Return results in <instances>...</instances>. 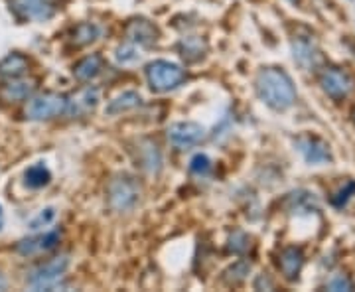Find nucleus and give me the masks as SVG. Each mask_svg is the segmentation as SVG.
Listing matches in <instances>:
<instances>
[{
	"label": "nucleus",
	"mask_w": 355,
	"mask_h": 292,
	"mask_svg": "<svg viewBox=\"0 0 355 292\" xmlns=\"http://www.w3.org/2000/svg\"><path fill=\"white\" fill-rule=\"evenodd\" d=\"M257 95L272 111H286L296 101V87L291 76L280 67H263L257 74Z\"/></svg>",
	"instance_id": "obj_1"
},
{
	"label": "nucleus",
	"mask_w": 355,
	"mask_h": 292,
	"mask_svg": "<svg viewBox=\"0 0 355 292\" xmlns=\"http://www.w3.org/2000/svg\"><path fill=\"white\" fill-rule=\"evenodd\" d=\"M142 198L140 182L130 174H116L107 186V200L116 214H130Z\"/></svg>",
	"instance_id": "obj_2"
},
{
	"label": "nucleus",
	"mask_w": 355,
	"mask_h": 292,
	"mask_svg": "<svg viewBox=\"0 0 355 292\" xmlns=\"http://www.w3.org/2000/svg\"><path fill=\"white\" fill-rule=\"evenodd\" d=\"M69 265H71L69 255L53 257V259L42 263L36 268H32L26 282H28V286L32 291H51V289H55L60 284V280L64 279Z\"/></svg>",
	"instance_id": "obj_3"
},
{
	"label": "nucleus",
	"mask_w": 355,
	"mask_h": 292,
	"mask_svg": "<svg viewBox=\"0 0 355 292\" xmlns=\"http://www.w3.org/2000/svg\"><path fill=\"white\" fill-rule=\"evenodd\" d=\"M146 79L150 87L158 93H166L170 89H176L178 85L184 83L186 71L180 65L166 62V60H156L153 64L146 65Z\"/></svg>",
	"instance_id": "obj_4"
},
{
	"label": "nucleus",
	"mask_w": 355,
	"mask_h": 292,
	"mask_svg": "<svg viewBox=\"0 0 355 292\" xmlns=\"http://www.w3.org/2000/svg\"><path fill=\"white\" fill-rule=\"evenodd\" d=\"M65 107H67V97L64 95L42 93L28 101L24 113L30 121H50V119L64 114Z\"/></svg>",
	"instance_id": "obj_5"
},
{
	"label": "nucleus",
	"mask_w": 355,
	"mask_h": 292,
	"mask_svg": "<svg viewBox=\"0 0 355 292\" xmlns=\"http://www.w3.org/2000/svg\"><path fill=\"white\" fill-rule=\"evenodd\" d=\"M8 4L14 16L26 22H44L55 14L53 0H10Z\"/></svg>",
	"instance_id": "obj_6"
},
{
	"label": "nucleus",
	"mask_w": 355,
	"mask_h": 292,
	"mask_svg": "<svg viewBox=\"0 0 355 292\" xmlns=\"http://www.w3.org/2000/svg\"><path fill=\"white\" fill-rule=\"evenodd\" d=\"M168 139L180 151L191 148V146L200 144L205 139V128L202 125H198V123H191V121L174 123V125L168 127Z\"/></svg>",
	"instance_id": "obj_7"
},
{
	"label": "nucleus",
	"mask_w": 355,
	"mask_h": 292,
	"mask_svg": "<svg viewBox=\"0 0 355 292\" xmlns=\"http://www.w3.org/2000/svg\"><path fill=\"white\" fill-rule=\"evenodd\" d=\"M320 85H322V89H324V93L328 97L340 101V99L347 97L354 91V79L349 77V74H345L342 69H334L331 67V69H326L320 76Z\"/></svg>",
	"instance_id": "obj_8"
},
{
	"label": "nucleus",
	"mask_w": 355,
	"mask_h": 292,
	"mask_svg": "<svg viewBox=\"0 0 355 292\" xmlns=\"http://www.w3.org/2000/svg\"><path fill=\"white\" fill-rule=\"evenodd\" d=\"M296 151L302 154L308 164H328L331 162L330 146L318 137H298L296 139Z\"/></svg>",
	"instance_id": "obj_9"
},
{
	"label": "nucleus",
	"mask_w": 355,
	"mask_h": 292,
	"mask_svg": "<svg viewBox=\"0 0 355 292\" xmlns=\"http://www.w3.org/2000/svg\"><path fill=\"white\" fill-rule=\"evenodd\" d=\"M101 101V95L97 87H83L77 93H73L71 97H67V107H65V113L69 117H87L89 113H93L97 109V105Z\"/></svg>",
	"instance_id": "obj_10"
},
{
	"label": "nucleus",
	"mask_w": 355,
	"mask_h": 292,
	"mask_svg": "<svg viewBox=\"0 0 355 292\" xmlns=\"http://www.w3.org/2000/svg\"><path fill=\"white\" fill-rule=\"evenodd\" d=\"M137 162L148 174H158L162 170V153L153 140H140L137 148Z\"/></svg>",
	"instance_id": "obj_11"
},
{
	"label": "nucleus",
	"mask_w": 355,
	"mask_h": 292,
	"mask_svg": "<svg viewBox=\"0 0 355 292\" xmlns=\"http://www.w3.org/2000/svg\"><path fill=\"white\" fill-rule=\"evenodd\" d=\"M160 36L158 28L144 20V18H135L130 20L127 26V38L132 42V44H139V46H153L156 44V40Z\"/></svg>",
	"instance_id": "obj_12"
},
{
	"label": "nucleus",
	"mask_w": 355,
	"mask_h": 292,
	"mask_svg": "<svg viewBox=\"0 0 355 292\" xmlns=\"http://www.w3.org/2000/svg\"><path fill=\"white\" fill-rule=\"evenodd\" d=\"M60 243V231H46L42 235L30 237V239H22L16 245V251L20 255H36L42 251H50Z\"/></svg>",
	"instance_id": "obj_13"
},
{
	"label": "nucleus",
	"mask_w": 355,
	"mask_h": 292,
	"mask_svg": "<svg viewBox=\"0 0 355 292\" xmlns=\"http://www.w3.org/2000/svg\"><path fill=\"white\" fill-rule=\"evenodd\" d=\"M304 265V255L298 247H286L279 259V267L282 275L288 280H294L300 275V268Z\"/></svg>",
	"instance_id": "obj_14"
},
{
	"label": "nucleus",
	"mask_w": 355,
	"mask_h": 292,
	"mask_svg": "<svg viewBox=\"0 0 355 292\" xmlns=\"http://www.w3.org/2000/svg\"><path fill=\"white\" fill-rule=\"evenodd\" d=\"M103 71V58L99 53H91L87 58L79 60L76 65H73V76L79 79V81H91L95 77L99 76Z\"/></svg>",
	"instance_id": "obj_15"
},
{
	"label": "nucleus",
	"mask_w": 355,
	"mask_h": 292,
	"mask_svg": "<svg viewBox=\"0 0 355 292\" xmlns=\"http://www.w3.org/2000/svg\"><path fill=\"white\" fill-rule=\"evenodd\" d=\"M30 62L28 58H24L22 53H10L6 55L2 62H0V77H6V79H18L28 71Z\"/></svg>",
	"instance_id": "obj_16"
},
{
	"label": "nucleus",
	"mask_w": 355,
	"mask_h": 292,
	"mask_svg": "<svg viewBox=\"0 0 355 292\" xmlns=\"http://www.w3.org/2000/svg\"><path fill=\"white\" fill-rule=\"evenodd\" d=\"M34 87H36V85H34L32 81H26V79H12V83L4 85V87L0 89V97L8 103L24 101V99H28V97L34 93Z\"/></svg>",
	"instance_id": "obj_17"
},
{
	"label": "nucleus",
	"mask_w": 355,
	"mask_h": 292,
	"mask_svg": "<svg viewBox=\"0 0 355 292\" xmlns=\"http://www.w3.org/2000/svg\"><path fill=\"white\" fill-rule=\"evenodd\" d=\"M140 103H142V97H140L137 91H125V93L116 95L113 101L107 105L105 113H107V114L127 113V111H132V109H137Z\"/></svg>",
	"instance_id": "obj_18"
},
{
	"label": "nucleus",
	"mask_w": 355,
	"mask_h": 292,
	"mask_svg": "<svg viewBox=\"0 0 355 292\" xmlns=\"http://www.w3.org/2000/svg\"><path fill=\"white\" fill-rule=\"evenodd\" d=\"M292 51H294V60L302 65V67H306V69L314 67V65L320 62V53H318L316 46H314V44H310V42H306V40H298V42H294Z\"/></svg>",
	"instance_id": "obj_19"
},
{
	"label": "nucleus",
	"mask_w": 355,
	"mask_h": 292,
	"mask_svg": "<svg viewBox=\"0 0 355 292\" xmlns=\"http://www.w3.org/2000/svg\"><path fill=\"white\" fill-rule=\"evenodd\" d=\"M101 36V28L95 24H79L76 26V30L71 32V42L76 44V46H89V44H93L95 40Z\"/></svg>",
	"instance_id": "obj_20"
},
{
	"label": "nucleus",
	"mask_w": 355,
	"mask_h": 292,
	"mask_svg": "<svg viewBox=\"0 0 355 292\" xmlns=\"http://www.w3.org/2000/svg\"><path fill=\"white\" fill-rule=\"evenodd\" d=\"M24 178H26V186H30V188H44V186H48V184H50L51 174H50V170L40 162V164L30 166V168L26 170Z\"/></svg>",
	"instance_id": "obj_21"
},
{
	"label": "nucleus",
	"mask_w": 355,
	"mask_h": 292,
	"mask_svg": "<svg viewBox=\"0 0 355 292\" xmlns=\"http://www.w3.org/2000/svg\"><path fill=\"white\" fill-rule=\"evenodd\" d=\"M211 168H214V166H211V160H209V156H205V154H196V156L191 158L190 172L193 176H198V178L209 176Z\"/></svg>",
	"instance_id": "obj_22"
},
{
	"label": "nucleus",
	"mask_w": 355,
	"mask_h": 292,
	"mask_svg": "<svg viewBox=\"0 0 355 292\" xmlns=\"http://www.w3.org/2000/svg\"><path fill=\"white\" fill-rule=\"evenodd\" d=\"M249 270H251V265L247 261H239V263H235L233 267H229L225 270V280L229 284H239L249 275Z\"/></svg>",
	"instance_id": "obj_23"
},
{
	"label": "nucleus",
	"mask_w": 355,
	"mask_h": 292,
	"mask_svg": "<svg viewBox=\"0 0 355 292\" xmlns=\"http://www.w3.org/2000/svg\"><path fill=\"white\" fill-rule=\"evenodd\" d=\"M139 60L140 51L132 42L116 50V62H119V64H135V62H139Z\"/></svg>",
	"instance_id": "obj_24"
},
{
	"label": "nucleus",
	"mask_w": 355,
	"mask_h": 292,
	"mask_svg": "<svg viewBox=\"0 0 355 292\" xmlns=\"http://www.w3.org/2000/svg\"><path fill=\"white\" fill-rule=\"evenodd\" d=\"M55 219V209L53 207H46V209H42V214L38 217H34L32 221H30V229H40V227H48L51 221Z\"/></svg>",
	"instance_id": "obj_25"
},
{
	"label": "nucleus",
	"mask_w": 355,
	"mask_h": 292,
	"mask_svg": "<svg viewBox=\"0 0 355 292\" xmlns=\"http://www.w3.org/2000/svg\"><path fill=\"white\" fill-rule=\"evenodd\" d=\"M249 247H251L249 237H247L245 233H241V231H237V233L229 239V249H231L233 253H245Z\"/></svg>",
	"instance_id": "obj_26"
},
{
	"label": "nucleus",
	"mask_w": 355,
	"mask_h": 292,
	"mask_svg": "<svg viewBox=\"0 0 355 292\" xmlns=\"http://www.w3.org/2000/svg\"><path fill=\"white\" fill-rule=\"evenodd\" d=\"M328 289L330 291H352L354 284H352V280L347 279V277H336V279L328 282Z\"/></svg>",
	"instance_id": "obj_27"
},
{
	"label": "nucleus",
	"mask_w": 355,
	"mask_h": 292,
	"mask_svg": "<svg viewBox=\"0 0 355 292\" xmlns=\"http://www.w3.org/2000/svg\"><path fill=\"white\" fill-rule=\"evenodd\" d=\"M4 289H6V280L0 277V291H4Z\"/></svg>",
	"instance_id": "obj_28"
},
{
	"label": "nucleus",
	"mask_w": 355,
	"mask_h": 292,
	"mask_svg": "<svg viewBox=\"0 0 355 292\" xmlns=\"http://www.w3.org/2000/svg\"><path fill=\"white\" fill-rule=\"evenodd\" d=\"M4 225V216H2V207H0V229Z\"/></svg>",
	"instance_id": "obj_29"
},
{
	"label": "nucleus",
	"mask_w": 355,
	"mask_h": 292,
	"mask_svg": "<svg viewBox=\"0 0 355 292\" xmlns=\"http://www.w3.org/2000/svg\"><path fill=\"white\" fill-rule=\"evenodd\" d=\"M354 119H355V111H354Z\"/></svg>",
	"instance_id": "obj_30"
}]
</instances>
